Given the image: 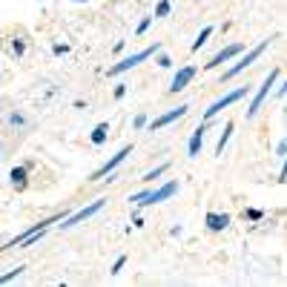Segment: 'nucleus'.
<instances>
[{
  "label": "nucleus",
  "mask_w": 287,
  "mask_h": 287,
  "mask_svg": "<svg viewBox=\"0 0 287 287\" xmlns=\"http://www.w3.org/2000/svg\"><path fill=\"white\" fill-rule=\"evenodd\" d=\"M244 95H247V86H238V89H233V92H227L224 98H218L215 104H210V107L204 109V121H210V118H215L221 109H227V107H233L235 101H242Z\"/></svg>",
  "instance_id": "obj_5"
},
{
  "label": "nucleus",
  "mask_w": 287,
  "mask_h": 287,
  "mask_svg": "<svg viewBox=\"0 0 287 287\" xmlns=\"http://www.w3.org/2000/svg\"><path fill=\"white\" fill-rule=\"evenodd\" d=\"M23 264H20V267H15V270H9V273H3V276H0V284H9V281H15V278L20 276V273H23Z\"/></svg>",
  "instance_id": "obj_20"
},
{
  "label": "nucleus",
  "mask_w": 287,
  "mask_h": 287,
  "mask_svg": "<svg viewBox=\"0 0 287 287\" xmlns=\"http://www.w3.org/2000/svg\"><path fill=\"white\" fill-rule=\"evenodd\" d=\"M26 175H29V167H26V164H23V167H12V172H9L12 187L26 189Z\"/></svg>",
  "instance_id": "obj_14"
},
{
  "label": "nucleus",
  "mask_w": 287,
  "mask_h": 287,
  "mask_svg": "<svg viewBox=\"0 0 287 287\" xmlns=\"http://www.w3.org/2000/svg\"><path fill=\"white\" fill-rule=\"evenodd\" d=\"M204 224H207V230L221 233V230H227V227H230V215H227V213H207L204 215Z\"/></svg>",
  "instance_id": "obj_12"
},
{
  "label": "nucleus",
  "mask_w": 287,
  "mask_h": 287,
  "mask_svg": "<svg viewBox=\"0 0 287 287\" xmlns=\"http://www.w3.org/2000/svg\"><path fill=\"white\" fill-rule=\"evenodd\" d=\"M284 153H287V144L278 141V144H276V155H284Z\"/></svg>",
  "instance_id": "obj_31"
},
{
  "label": "nucleus",
  "mask_w": 287,
  "mask_h": 287,
  "mask_svg": "<svg viewBox=\"0 0 287 287\" xmlns=\"http://www.w3.org/2000/svg\"><path fill=\"white\" fill-rule=\"evenodd\" d=\"M153 20H155V18H153V15H147V18H144V20H141V23H138V35H144V32H147V29L153 26Z\"/></svg>",
  "instance_id": "obj_24"
},
{
  "label": "nucleus",
  "mask_w": 287,
  "mask_h": 287,
  "mask_svg": "<svg viewBox=\"0 0 287 287\" xmlns=\"http://www.w3.org/2000/svg\"><path fill=\"white\" fill-rule=\"evenodd\" d=\"M167 170H170V164H161V167H155V170L147 172V175H144V181H147V184H153V181H158Z\"/></svg>",
  "instance_id": "obj_18"
},
{
  "label": "nucleus",
  "mask_w": 287,
  "mask_h": 287,
  "mask_svg": "<svg viewBox=\"0 0 287 287\" xmlns=\"http://www.w3.org/2000/svg\"><path fill=\"white\" fill-rule=\"evenodd\" d=\"M104 204H107V201H104V198H98V201H92V204L81 207L78 213H72L69 218H61V221H63V224H61V230H72V227H75V224H81V221H86V218H92V215H95V213H101V210H104Z\"/></svg>",
  "instance_id": "obj_4"
},
{
  "label": "nucleus",
  "mask_w": 287,
  "mask_h": 287,
  "mask_svg": "<svg viewBox=\"0 0 287 287\" xmlns=\"http://www.w3.org/2000/svg\"><path fill=\"white\" fill-rule=\"evenodd\" d=\"M278 75H281V72H278V69H270V75H267V78H264V83H261V86H259V92H256V98L250 101V107L244 109V112H247V118H256V112H259V109H261V104L267 101L270 89L276 86Z\"/></svg>",
  "instance_id": "obj_3"
},
{
  "label": "nucleus",
  "mask_w": 287,
  "mask_h": 287,
  "mask_svg": "<svg viewBox=\"0 0 287 287\" xmlns=\"http://www.w3.org/2000/svg\"><path fill=\"white\" fill-rule=\"evenodd\" d=\"M132 126H135V129H144V126H147V115H135Z\"/></svg>",
  "instance_id": "obj_27"
},
{
  "label": "nucleus",
  "mask_w": 287,
  "mask_h": 287,
  "mask_svg": "<svg viewBox=\"0 0 287 287\" xmlns=\"http://www.w3.org/2000/svg\"><path fill=\"white\" fill-rule=\"evenodd\" d=\"M267 46H270V37H267V40H261V43H256V46H253V49H250L247 55H242V58H238V61H235L233 66H230V69L224 72V81H233V78L238 75V72H244L247 66H253V63H256V61L261 58V55L267 52Z\"/></svg>",
  "instance_id": "obj_1"
},
{
  "label": "nucleus",
  "mask_w": 287,
  "mask_h": 287,
  "mask_svg": "<svg viewBox=\"0 0 287 287\" xmlns=\"http://www.w3.org/2000/svg\"><path fill=\"white\" fill-rule=\"evenodd\" d=\"M213 32H215L213 26H204V29H201V35H198L196 40H193V46H189V49H193V52H198V49H201V46H204L207 40H210V35H213Z\"/></svg>",
  "instance_id": "obj_17"
},
{
  "label": "nucleus",
  "mask_w": 287,
  "mask_h": 287,
  "mask_svg": "<svg viewBox=\"0 0 287 287\" xmlns=\"http://www.w3.org/2000/svg\"><path fill=\"white\" fill-rule=\"evenodd\" d=\"M147 193H150V189H141V193H135V196H132V204H141L144 198H147Z\"/></svg>",
  "instance_id": "obj_29"
},
{
  "label": "nucleus",
  "mask_w": 287,
  "mask_h": 287,
  "mask_svg": "<svg viewBox=\"0 0 287 287\" xmlns=\"http://www.w3.org/2000/svg\"><path fill=\"white\" fill-rule=\"evenodd\" d=\"M126 95V83H118L115 86V98H124Z\"/></svg>",
  "instance_id": "obj_30"
},
{
  "label": "nucleus",
  "mask_w": 287,
  "mask_h": 287,
  "mask_svg": "<svg viewBox=\"0 0 287 287\" xmlns=\"http://www.w3.org/2000/svg\"><path fill=\"white\" fill-rule=\"evenodd\" d=\"M170 12H172V3H170V0H161V3L155 6V15H153V18L155 20H158V18H167Z\"/></svg>",
  "instance_id": "obj_19"
},
{
  "label": "nucleus",
  "mask_w": 287,
  "mask_h": 287,
  "mask_svg": "<svg viewBox=\"0 0 287 287\" xmlns=\"http://www.w3.org/2000/svg\"><path fill=\"white\" fill-rule=\"evenodd\" d=\"M178 193V181H167V184H161L158 189H150L147 193V198H144L138 207H153V204H161V201H167V198H172Z\"/></svg>",
  "instance_id": "obj_6"
},
{
  "label": "nucleus",
  "mask_w": 287,
  "mask_h": 287,
  "mask_svg": "<svg viewBox=\"0 0 287 287\" xmlns=\"http://www.w3.org/2000/svg\"><path fill=\"white\" fill-rule=\"evenodd\" d=\"M196 75H198V69H196V66H181V69L175 72V78H172V83H170V92L175 95V92L187 89V83L193 81Z\"/></svg>",
  "instance_id": "obj_10"
},
{
  "label": "nucleus",
  "mask_w": 287,
  "mask_h": 287,
  "mask_svg": "<svg viewBox=\"0 0 287 287\" xmlns=\"http://www.w3.org/2000/svg\"><path fill=\"white\" fill-rule=\"evenodd\" d=\"M187 112H189L187 104H181V107L170 109V112H164V115H158V118L153 121V124H150V132H155V129H164V126H170L172 121H181V118L187 115Z\"/></svg>",
  "instance_id": "obj_9"
},
{
  "label": "nucleus",
  "mask_w": 287,
  "mask_h": 287,
  "mask_svg": "<svg viewBox=\"0 0 287 287\" xmlns=\"http://www.w3.org/2000/svg\"><path fill=\"white\" fill-rule=\"evenodd\" d=\"M129 153H132V147H121V150H118V153L112 155V158H109V161L104 164V167H98V170L92 172L89 178H92V181H98V178H104V175H109V172H115L118 167H121V164L126 161V155H129Z\"/></svg>",
  "instance_id": "obj_7"
},
{
  "label": "nucleus",
  "mask_w": 287,
  "mask_h": 287,
  "mask_svg": "<svg viewBox=\"0 0 287 287\" xmlns=\"http://www.w3.org/2000/svg\"><path fill=\"white\" fill-rule=\"evenodd\" d=\"M230 135H233V121H227L224 129H221V135H218V144H215V155H224V147H227V141H230Z\"/></svg>",
  "instance_id": "obj_15"
},
{
  "label": "nucleus",
  "mask_w": 287,
  "mask_h": 287,
  "mask_svg": "<svg viewBox=\"0 0 287 287\" xmlns=\"http://www.w3.org/2000/svg\"><path fill=\"white\" fill-rule=\"evenodd\" d=\"M9 124H12V126H23V124H26V118L18 115V112H12V115H9Z\"/></svg>",
  "instance_id": "obj_26"
},
{
  "label": "nucleus",
  "mask_w": 287,
  "mask_h": 287,
  "mask_svg": "<svg viewBox=\"0 0 287 287\" xmlns=\"http://www.w3.org/2000/svg\"><path fill=\"white\" fill-rule=\"evenodd\" d=\"M52 52H55V55H66V52H69V46H66V43H55Z\"/></svg>",
  "instance_id": "obj_28"
},
{
  "label": "nucleus",
  "mask_w": 287,
  "mask_h": 287,
  "mask_svg": "<svg viewBox=\"0 0 287 287\" xmlns=\"http://www.w3.org/2000/svg\"><path fill=\"white\" fill-rule=\"evenodd\" d=\"M244 52V43H230V46H224L221 52L215 55L213 61L207 63V69H215V66H221V63H227V61H233L235 55H242Z\"/></svg>",
  "instance_id": "obj_11"
},
{
  "label": "nucleus",
  "mask_w": 287,
  "mask_h": 287,
  "mask_svg": "<svg viewBox=\"0 0 287 287\" xmlns=\"http://www.w3.org/2000/svg\"><path fill=\"white\" fill-rule=\"evenodd\" d=\"M63 215L58 213V215H49V218H40V221H37V224H32L26 230V233H20L18 238H12V242H6L3 244V247H0V250H12V247H18L20 242H23V238H26V235H32V233H37V230H49V224H58V221H61Z\"/></svg>",
  "instance_id": "obj_8"
},
{
  "label": "nucleus",
  "mask_w": 287,
  "mask_h": 287,
  "mask_svg": "<svg viewBox=\"0 0 287 287\" xmlns=\"http://www.w3.org/2000/svg\"><path fill=\"white\" fill-rule=\"evenodd\" d=\"M23 49H26V43H23L20 37H15V40H12V52H15V55H23Z\"/></svg>",
  "instance_id": "obj_25"
},
{
  "label": "nucleus",
  "mask_w": 287,
  "mask_h": 287,
  "mask_svg": "<svg viewBox=\"0 0 287 287\" xmlns=\"http://www.w3.org/2000/svg\"><path fill=\"white\" fill-rule=\"evenodd\" d=\"M89 138H92V144H95V147H101V144L107 141V138H109V124H107V121H104V124H98V126H95V129H92V135H89Z\"/></svg>",
  "instance_id": "obj_16"
},
{
  "label": "nucleus",
  "mask_w": 287,
  "mask_h": 287,
  "mask_svg": "<svg viewBox=\"0 0 287 287\" xmlns=\"http://www.w3.org/2000/svg\"><path fill=\"white\" fill-rule=\"evenodd\" d=\"M244 218H250V221H261V218H264V213H261V210H256V207H250V210H244Z\"/></svg>",
  "instance_id": "obj_22"
},
{
  "label": "nucleus",
  "mask_w": 287,
  "mask_h": 287,
  "mask_svg": "<svg viewBox=\"0 0 287 287\" xmlns=\"http://www.w3.org/2000/svg\"><path fill=\"white\" fill-rule=\"evenodd\" d=\"M124 264H126V256H118V259H115V264H112V270H109V273H112V276H118V273L124 270Z\"/></svg>",
  "instance_id": "obj_23"
},
{
  "label": "nucleus",
  "mask_w": 287,
  "mask_h": 287,
  "mask_svg": "<svg viewBox=\"0 0 287 287\" xmlns=\"http://www.w3.org/2000/svg\"><path fill=\"white\" fill-rule=\"evenodd\" d=\"M158 49H161V46L158 43H153V46H147V49H141V52H135V55H126L124 61L121 63H115V66H109V78H115V75H124V72H129L132 69V66H138V63L141 61H147V58H153L155 52H158Z\"/></svg>",
  "instance_id": "obj_2"
},
{
  "label": "nucleus",
  "mask_w": 287,
  "mask_h": 287,
  "mask_svg": "<svg viewBox=\"0 0 287 287\" xmlns=\"http://www.w3.org/2000/svg\"><path fill=\"white\" fill-rule=\"evenodd\" d=\"M75 3H89V0H75Z\"/></svg>",
  "instance_id": "obj_32"
},
{
  "label": "nucleus",
  "mask_w": 287,
  "mask_h": 287,
  "mask_svg": "<svg viewBox=\"0 0 287 287\" xmlns=\"http://www.w3.org/2000/svg\"><path fill=\"white\" fill-rule=\"evenodd\" d=\"M204 132H207V121H201V126H198L196 132H193V138H189V158H198L201 147H204Z\"/></svg>",
  "instance_id": "obj_13"
},
{
  "label": "nucleus",
  "mask_w": 287,
  "mask_h": 287,
  "mask_svg": "<svg viewBox=\"0 0 287 287\" xmlns=\"http://www.w3.org/2000/svg\"><path fill=\"white\" fill-rule=\"evenodd\" d=\"M155 63H158L161 69H170V66H172V58H170V55H164L161 49H158V52H155Z\"/></svg>",
  "instance_id": "obj_21"
}]
</instances>
